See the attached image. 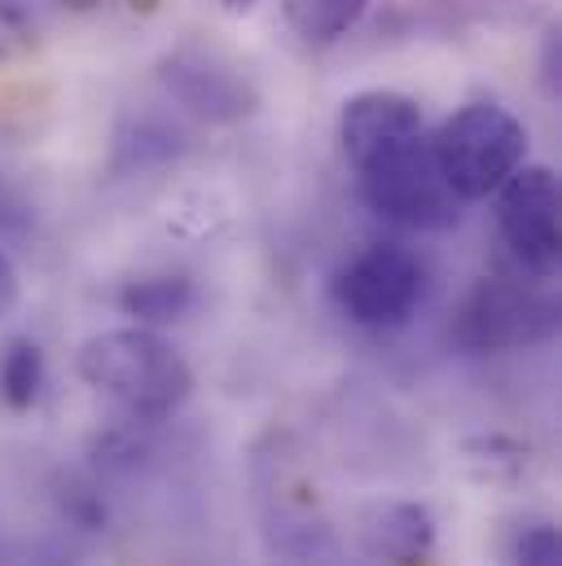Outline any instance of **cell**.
Instances as JSON below:
<instances>
[{
	"label": "cell",
	"instance_id": "obj_1",
	"mask_svg": "<svg viewBox=\"0 0 562 566\" xmlns=\"http://www.w3.org/2000/svg\"><path fill=\"white\" fill-rule=\"evenodd\" d=\"M75 374L84 387L106 396L128 422L154 426L176 418L194 396L189 360L145 325L102 329L80 343Z\"/></svg>",
	"mask_w": 562,
	"mask_h": 566
},
{
	"label": "cell",
	"instance_id": "obj_2",
	"mask_svg": "<svg viewBox=\"0 0 562 566\" xmlns=\"http://www.w3.org/2000/svg\"><path fill=\"white\" fill-rule=\"evenodd\" d=\"M430 158L461 202H479L528 163V124L501 102H470L435 128Z\"/></svg>",
	"mask_w": 562,
	"mask_h": 566
},
{
	"label": "cell",
	"instance_id": "obj_3",
	"mask_svg": "<svg viewBox=\"0 0 562 566\" xmlns=\"http://www.w3.org/2000/svg\"><path fill=\"white\" fill-rule=\"evenodd\" d=\"M559 334V298L541 277H483L452 321V343L466 352H523Z\"/></svg>",
	"mask_w": 562,
	"mask_h": 566
},
{
	"label": "cell",
	"instance_id": "obj_4",
	"mask_svg": "<svg viewBox=\"0 0 562 566\" xmlns=\"http://www.w3.org/2000/svg\"><path fill=\"white\" fill-rule=\"evenodd\" d=\"M356 171H361V198L370 202V211L400 229L444 233L461 220L466 202L444 185L426 137L396 145V149L361 163Z\"/></svg>",
	"mask_w": 562,
	"mask_h": 566
},
{
	"label": "cell",
	"instance_id": "obj_5",
	"mask_svg": "<svg viewBox=\"0 0 562 566\" xmlns=\"http://www.w3.org/2000/svg\"><path fill=\"white\" fill-rule=\"evenodd\" d=\"M334 307L374 334L405 329L426 294V269L400 242H370L334 273Z\"/></svg>",
	"mask_w": 562,
	"mask_h": 566
},
{
	"label": "cell",
	"instance_id": "obj_6",
	"mask_svg": "<svg viewBox=\"0 0 562 566\" xmlns=\"http://www.w3.org/2000/svg\"><path fill=\"white\" fill-rule=\"evenodd\" d=\"M158 84L163 93L198 124L229 128L260 111L256 80L220 49L211 44H176L158 57Z\"/></svg>",
	"mask_w": 562,
	"mask_h": 566
},
{
	"label": "cell",
	"instance_id": "obj_7",
	"mask_svg": "<svg viewBox=\"0 0 562 566\" xmlns=\"http://www.w3.org/2000/svg\"><path fill=\"white\" fill-rule=\"evenodd\" d=\"M497 224L528 277L550 282L562 255V189L554 167L523 163L497 189Z\"/></svg>",
	"mask_w": 562,
	"mask_h": 566
},
{
	"label": "cell",
	"instance_id": "obj_8",
	"mask_svg": "<svg viewBox=\"0 0 562 566\" xmlns=\"http://www.w3.org/2000/svg\"><path fill=\"white\" fill-rule=\"evenodd\" d=\"M339 145L347 154L352 167L396 149L405 142H418L422 137V106L409 93H396V88H365V93H352L339 111Z\"/></svg>",
	"mask_w": 562,
	"mask_h": 566
},
{
	"label": "cell",
	"instance_id": "obj_9",
	"mask_svg": "<svg viewBox=\"0 0 562 566\" xmlns=\"http://www.w3.org/2000/svg\"><path fill=\"white\" fill-rule=\"evenodd\" d=\"M365 545L378 563L392 566H422L430 563L435 549V518L418 501H396L387 510H378L365 527Z\"/></svg>",
	"mask_w": 562,
	"mask_h": 566
},
{
	"label": "cell",
	"instance_id": "obj_10",
	"mask_svg": "<svg viewBox=\"0 0 562 566\" xmlns=\"http://www.w3.org/2000/svg\"><path fill=\"white\" fill-rule=\"evenodd\" d=\"M198 303V285L189 282L185 273H154V277H133L119 290V312L145 325V329H158V325H176L180 316H189Z\"/></svg>",
	"mask_w": 562,
	"mask_h": 566
},
{
	"label": "cell",
	"instance_id": "obj_11",
	"mask_svg": "<svg viewBox=\"0 0 562 566\" xmlns=\"http://www.w3.org/2000/svg\"><path fill=\"white\" fill-rule=\"evenodd\" d=\"M185 149H189V137L176 124L158 115H137L115 137V171H149V167L180 158Z\"/></svg>",
	"mask_w": 562,
	"mask_h": 566
},
{
	"label": "cell",
	"instance_id": "obj_12",
	"mask_svg": "<svg viewBox=\"0 0 562 566\" xmlns=\"http://www.w3.org/2000/svg\"><path fill=\"white\" fill-rule=\"evenodd\" d=\"M370 4L374 0H281V13L303 44H339L370 13Z\"/></svg>",
	"mask_w": 562,
	"mask_h": 566
},
{
	"label": "cell",
	"instance_id": "obj_13",
	"mask_svg": "<svg viewBox=\"0 0 562 566\" xmlns=\"http://www.w3.org/2000/svg\"><path fill=\"white\" fill-rule=\"evenodd\" d=\"M40 387H44V352L22 334L4 338V347H0V400H4V409L27 413L40 400Z\"/></svg>",
	"mask_w": 562,
	"mask_h": 566
},
{
	"label": "cell",
	"instance_id": "obj_14",
	"mask_svg": "<svg viewBox=\"0 0 562 566\" xmlns=\"http://www.w3.org/2000/svg\"><path fill=\"white\" fill-rule=\"evenodd\" d=\"M492 9H497V0H414L418 22L426 31H439V35L479 27L492 18Z\"/></svg>",
	"mask_w": 562,
	"mask_h": 566
},
{
	"label": "cell",
	"instance_id": "obj_15",
	"mask_svg": "<svg viewBox=\"0 0 562 566\" xmlns=\"http://www.w3.org/2000/svg\"><path fill=\"white\" fill-rule=\"evenodd\" d=\"M466 461L483 470V479H514L528 465V448L506 434H479L466 443Z\"/></svg>",
	"mask_w": 562,
	"mask_h": 566
},
{
	"label": "cell",
	"instance_id": "obj_16",
	"mask_svg": "<svg viewBox=\"0 0 562 566\" xmlns=\"http://www.w3.org/2000/svg\"><path fill=\"white\" fill-rule=\"evenodd\" d=\"M506 563L510 566H562V541L554 523H528L510 536V549H506Z\"/></svg>",
	"mask_w": 562,
	"mask_h": 566
},
{
	"label": "cell",
	"instance_id": "obj_17",
	"mask_svg": "<svg viewBox=\"0 0 562 566\" xmlns=\"http://www.w3.org/2000/svg\"><path fill=\"white\" fill-rule=\"evenodd\" d=\"M35 44V13L27 0H0V62L22 57Z\"/></svg>",
	"mask_w": 562,
	"mask_h": 566
},
{
	"label": "cell",
	"instance_id": "obj_18",
	"mask_svg": "<svg viewBox=\"0 0 562 566\" xmlns=\"http://www.w3.org/2000/svg\"><path fill=\"white\" fill-rule=\"evenodd\" d=\"M559 71H562V40H559V31H545L541 75H545V93H550V97H559Z\"/></svg>",
	"mask_w": 562,
	"mask_h": 566
},
{
	"label": "cell",
	"instance_id": "obj_19",
	"mask_svg": "<svg viewBox=\"0 0 562 566\" xmlns=\"http://www.w3.org/2000/svg\"><path fill=\"white\" fill-rule=\"evenodd\" d=\"M22 229H27V207L0 180V233H22Z\"/></svg>",
	"mask_w": 562,
	"mask_h": 566
},
{
	"label": "cell",
	"instance_id": "obj_20",
	"mask_svg": "<svg viewBox=\"0 0 562 566\" xmlns=\"http://www.w3.org/2000/svg\"><path fill=\"white\" fill-rule=\"evenodd\" d=\"M18 269H13V260L4 255V247H0V316H9L13 307H18Z\"/></svg>",
	"mask_w": 562,
	"mask_h": 566
},
{
	"label": "cell",
	"instance_id": "obj_21",
	"mask_svg": "<svg viewBox=\"0 0 562 566\" xmlns=\"http://www.w3.org/2000/svg\"><path fill=\"white\" fill-rule=\"evenodd\" d=\"M18 566H66L53 549H40V554H31V558H22Z\"/></svg>",
	"mask_w": 562,
	"mask_h": 566
},
{
	"label": "cell",
	"instance_id": "obj_22",
	"mask_svg": "<svg viewBox=\"0 0 562 566\" xmlns=\"http://www.w3.org/2000/svg\"><path fill=\"white\" fill-rule=\"evenodd\" d=\"M260 0H220V9H229V13H251Z\"/></svg>",
	"mask_w": 562,
	"mask_h": 566
}]
</instances>
